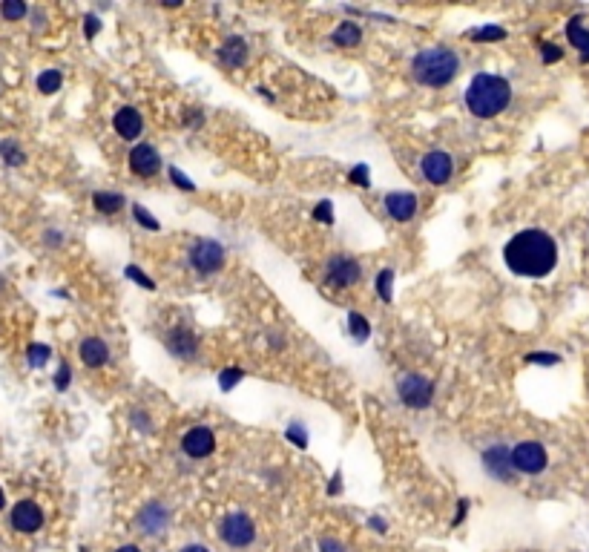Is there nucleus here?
Wrapping results in <instances>:
<instances>
[{
  "label": "nucleus",
  "instance_id": "obj_1",
  "mask_svg": "<svg viewBox=\"0 0 589 552\" xmlns=\"http://www.w3.org/2000/svg\"><path fill=\"white\" fill-rule=\"evenodd\" d=\"M503 262L515 276L541 279V276H549L555 265H558V245H555V239L546 231L529 227V231H520L506 242Z\"/></svg>",
  "mask_w": 589,
  "mask_h": 552
},
{
  "label": "nucleus",
  "instance_id": "obj_2",
  "mask_svg": "<svg viewBox=\"0 0 589 552\" xmlns=\"http://www.w3.org/2000/svg\"><path fill=\"white\" fill-rule=\"evenodd\" d=\"M512 101V87L509 81L500 78V75H489L480 72L471 78V84L466 89V107L471 116L478 118H495L500 112L509 107Z\"/></svg>",
  "mask_w": 589,
  "mask_h": 552
},
{
  "label": "nucleus",
  "instance_id": "obj_3",
  "mask_svg": "<svg viewBox=\"0 0 589 552\" xmlns=\"http://www.w3.org/2000/svg\"><path fill=\"white\" fill-rule=\"evenodd\" d=\"M457 72H460V58L446 46L425 50L411 61V75L422 87H446L454 81Z\"/></svg>",
  "mask_w": 589,
  "mask_h": 552
},
{
  "label": "nucleus",
  "instance_id": "obj_4",
  "mask_svg": "<svg viewBox=\"0 0 589 552\" xmlns=\"http://www.w3.org/2000/svg\"><path fill=\"white\" fill-rule=\"evenodd\" d=\"M219 538L227 544V546H250L253 538H256V527L248 515H242V512H233V515H227L222 527H219Z\"/></svg>",
  "mask_w": 589,
  "mask_h": 552
},
{
  "label": "nucleus",
  "instance_id": "obj_5",
  "mask_svg": "<svg viewBox=\"0 0 589 552\" xmlns=\"http://www.w3.org/2000/svg\"><path fill=\"white\" fill-rule=\"evenodd\" d=\"M512 466L517 469V472H526V475H541L544 469H546V452L541 443H517L512 449Z\"/></svg>",
  "mask_w": 589,
  "mask_h": 552
},
{
  "label": "nucleus",
  "instance_id": "obj_6",
  "mask_svg": "<svg viewBox=\"0 0 589 552\" xmlns=\"http://www.w3.org/2000/svg\"><path fill=\"white\" fill-rule=\"evenodd\" d=\"M190 262L199 273H216L222 265H224V248L219 242H210V239H202L195 242L193 251H190Z\"/></svg>",
  "mask_w": 589,
  "mask_h": 552
},
{
  "label": "nucleus",
  "instance_id": "obj_7",
  "mask_svg": "<svg viewBox=\"0 0 589 552\" xmlns=\"http://www.w3.org/2000/svg\"><path fill=\"white\" fill-rule=\"evenodd\" d=\"M434 397V385L420 377V374H405L400 380V400L405 405H411V409H425V405L431 403Z\"/></svg>",
  "mask_w": 589,
  "mask_h": 552
},
{
  "label": "nucleus",
  "instance_id": "obj_8",
  "mask_svg": "<svg viewBox=\"0 0 589 552\" xmlns=\"http://www.w3.org/2000/svg\"><path fill=\"white\" fill-rule=\"evenodd\" d=\"M420 170H422V178H425L429 184H446L449 178H451V173H454V161H451L449 153L434 150V153H429V156H422Z\"/></svg>",
  "mask_w": 589,
  "mask_h": 552
},
{
  "label": "nucleus",
  "instance_id": "obj_9",
  "mask_svg": "<svg viewBox=\"0 0 589 552\" xmlns=\"http://www.w3.org/2000/svg\"><path fill=\"white\" fill-rule=\"evenodd\" d=\"M12 527L18 529V532H38L43 527V512L35 500H21V503H14V509H12Z\"/></svg>",
  "mask_w": 589,
  "mask_h": 552
},
{
  "label": "nucleus",
  "instance_id": "obj_10",
  "mask_svg": "<svg viewBox=\"0 0 589 552\" xmlns=\"http://www.w3.org/2000/svg\"><path fill=\"white\" fill-rule=\"evenodd\" d=\"M129 170H133L136 176H144V178H150L161 170V158L158 153L150 147V144H136L133 150H129Z\"/></svg>",
  "mask_w": 589,
  "mask_h": 552
},
{
  "label": "nucleus",
  "instance_id": "obj_11",
  "mask_svg": "<svg viewBox=\"0 0 589 552\" xmlns=\"http://www.w3.org/2000/svg\"><path fill=\"white\" fill-rule=\"evenodd\" d=\"M213 446H216V437H213V432L204 426H195L182 437V449L190 454V458H207L213 452Z\"/></svg>",
  "mask_w": 589,
  "mask_h": 552
},
{
  "label": "nucleus",
  "instance_id": "obj_12",
  "mask_svg": "<svg viewBox=\"0 0 589 552\" xmlns=\"http://www.w3.org/2000/svg\"><path fill=\"white\" fill-rule=\"evenodd\" d=\"M359 276H363V270H359V265L354 262L351 256H334L331 259V265H328V279L334 285H342V288H348L354 285Z\"/></svg>",
  "mask_w": 589,
  "mask_h": 552
},
{
  "label": "nucleus",
  "instance_id": "obj_13",
  "mask_svg": "<svg viewBox=\"0 0 589 552\" xmlns=\"http://www.w3.org/2000/svg\"><path fill=\"white\" fill-rule=\"evenodd\" d=\"M385 210L391 219L397 222H408L417 213V196L414 193H388L385 196Z\"/></svg>",
  "mask_w": 589,
  "mask_h": 552
},
{
  "label": "nucleus",
  "instance_id": "obj_14",
  "mask_svg": "<svg viewBox=\"0 0 589 552\" xmlns=\"http://www.w3.org/2000/svg\"><path fill=\"white\" fill-rule=\"evenodd\" d=\"M483 466L492 472L497 480H509L512 478V452H506L503 446H495L483 454Z\"/></svg>",
  "mask_w": 589,
  "mask_h": 552
},
{
  "label": "nucleus",
  "instance_id": "obj_15",
  "mask_svg": "<svg viewBox=\"0 0 589 552\" xmlns=\"http://www.w3.org/2000/svg\"><path fill=\"white\" fill-rule=\"evenodd\" d=\"M141 127H144V121H141V112L136 107H124L116 112V133L121 138L136 141L141 136Z\"/></svg>",
  "mask_w": 589,
  "mask_h": 552
},
{
  "label": "nucleus",
  "instance_id": "obj_16",
  "mask_svg": "<svg viewBox=\"0 0 589 552\" xmlns=\"http://www.w3.org/2000/svg\"><path fill=\"white\" fill-rule=\"evenodd\" d=\"M81 360H84L89 368L104 365V363L109 360V348H107V343H104V339H98V337L84 339V343H81Z\"/></svg>",
  "mask_w": 589,
  "mask_h": 552
},
{
  "label": "nucleus",
  "instance_id": "obj_17",
  "mask_svg": "<svg viewBox=\"0 0 589 552\" xmlns=\"http://www.w3.org/2000/svg\"><path fill=\"white\" fill-rule=\"evenodd\" d=\"M138 524L144 527V532L147 535H158V532H164V527H167V512L158 507V503H150L144 512H141V518H138Z\"/></svg>",
  "mask_w": 589,
  "mask_h": 552
},
{
  "label": "nucleus",
  "instance_id": "obj_18",
  "mask_svg": "<svg viewBox=\"0 0 589 552\" xmlns=\"http://www.w3.org/2000/svg\"><path fill=\"white\" fill-rule=\"evenodd\" d=\"M167 346H170V351L173 354H178V357H193L195 354V337L190 334V331H184V328H175L170 337H167Z\"/></svg>",
  "mask_w": 589,
  "mask_h": 552
},
{
  "label": "nucleus",
  "instance_id": "obj_19",
  "mask_svg": "<svg viewBox=\"0 0 589 552\" xmlns=\"http://www.w3.org/2000/svg\"><path fill=\"white\" fill-rule=\"evenodd\" d=\"M566 38L572 41V46L581 52V61L586 63L589 61V32L583 29V23L575 18V21H569V26H566Z\"/></svg>",
  "mask_w": 589,
  "mask_h": 552
},
{
  "label": "nucleus",
  "instance_id": "obj_20",
  "mask_svg": "<svg viewBox=\"0 0 589 552\" xmlns=\"http://www.w3.org/2000/svg\"><path fill=\"white\" fill-rule=\"evenodd\" d=\"M331 41L336 46H359V41H363V29H359L356 23H351V21H345V23H339L334 29Z\"/></svg>",
  "mask_w": 589,
  "mask_h": 552
},
{
  "label": "nucleus",
  "instance_id": "obj_21",
  "mask_svg": "<svg viewBox=\"0 0 589 552\" xmlns=\"http://www.w3.org/2000/svg\"><path fill=\"white\" fill-rule=\"evenodd\" d=\"M244 55H248V46H244L242 38H231L224 43V50H222V58L227 61V67H242Z\"/></svg>",
  "mask_w": 589,
  "mask_h": 552
},
{
  "label": "nucleus",
  "instance_id": "obj_22",
  "mask_svg": "<svg viewBox=\"0 0 589 552\" xmlns=\"http://www.w3.org/2000/svg\"><path fill=\"white\" fill-rule=\"evenodd\" d=\"M92 202H95V207L101 210V213H118V210L124 207V199L118 196V193H95Z\"/></svg>",
  "mask_w": 589,
  "mask_h": 552
},
{
  "label": "nucleus",
  "instance_id": "obj_23",
  "mask_svg": "<svg viewBox=\"0 0 589 552\" xmlns=\"http://www.w3.org/2000/svg\"><path fill=\"white\" fill-rule=\"evenodd\" d=\"M61 84H63V75H61L58 70H46V72H41V75H38V89H41L43 95L58 92V89H61Z\"/></svg>",
  "mask_w": 589,
  "mask_h": 552
},
{
  "label": "nucleus",
  "instance_id": "obj_24",
  "mask_svg": "<svg viewBox=\"0 0 589 552\" xmlns=\"http://www.w3.org/2000/svg\"><path fill=\"white\" fill-rule=\"evenodd\" d=\"M0 156L6 158V164H14V167H18V164H23V161H26L23 150H21L14 141H0Z\"/></svg>",
  "mask_w": 589,
  "mask_h": 552
},
{
  "label": "nucleus",
  "instance_id": "obj_25",
  "mask_svg": "<svg viewBox=\"0 0 589 552\" xmlns=\"http://www.w3.org/2000/svg\"><path fill=\"white\" fill-rule=\"evenodd\" d=\"M348 326H351V334H354L356 343H365L368 334H371L368 319H365V317H359V314H351V317H348Z\"/></svg>",
  "mask_w": 589,
  "mask_h": 552
},
{
  "label": "nucleus",
  "instance_id": "obj_26",
  "mask_svg": "<svg viewBox=\"0 0 589 552\" xmlns=\"http://www.w3.org/2000/svg\"><path fill=\"white\" fill-rule=\"evenodd\" d=\"M0 12H3L6 21H21V18H26V3H21V0H6L0 6Z\"/></svg>",
  "mask_w": 589,
  "mask_h": 552
},
{
  "label": "nucleus",
  "instance_id": "obj_27",
  "mask_svg": "<svg viewBox=\"0 0 589 552\" xmlns=\"http://www.w3.org/2000/svg\"><path fill=\"white\" fill-rule=\"evenodd\" d=\"M391 285H394V273H391V270H380V276H377V294H380L383 302L391 299Z\"/></svg>",
  "mask_w": 589,
  "mask_h": 552
},
{
  "label": "nucleus",
  "instance_id": "obj_28",
  "mask_svg": "<svg viewBox=\"0 0 589 552\" xmlns=\"http://www.w3.org/2000/svg\"><path fill=\"white\" fill-rule=\"evenodd\" d=\"M474 41H503L506 38V29L503 26H486V29H478L471 32Z\"/></svg>",
  "mask_w": 589,
  "mask_h": 552
},
{
  "label": "nucleus",
  "instance_id": "obj_29",
  "mask_svg": "<svg viewBox=\"0 0 589 552\" xmlns=\"http://www.w3.org/2000/svg\"><path fill=\"white\" fill-rule=\"evenodd\" d=\"M49 346H41V343H35V346H29V363H32V368H41L46 360H49Z\"/></svg>",
  "mask_w": 589,
  "mask_h": 552
},
{
  "label": "nucleus",
  "instance_id": "obj_30",
  "mask_svg": "<svg viewBox=\"0 0 589 552\" xmlns=\"http://www.w3.org/2000/svg\"><path fill=\"white\" fill-rule=\"evenodd\" d=\"M133 216H136V222H141V224L147 227V231H161L158 222H156L150 213H147V210H144L141 204H136V207H133Z\"/></svg>",
  "mask_w": 589,
  "mask_h": 552
},
{
  "label": "nucleus",
  "instance_id": "obj_31",
  "mask_svg": "<svg viewBox=\"0 0 589 552\" xmlns=\"http://www.w3.org/2000/svg\"><path fill=\"white\" fill-rule=\"evenodd\" d=\"M239 380H242V371H239V368H231V371H224V374L219 377V385L224 388V392H231V388H233Z\"/></svg>",
  "mask_w": 589,
  "mask_h": 552
},
{
  "label": "nucleus",
  "instance_id": "obj_32",
  "mask_svg": "<svg viewBox=\"0 0 589 552\" xmlns=\"http://www.w3.org/2000/svg\"><path fill=\"white\" fill-rule=\"evenodd\" d=\"M351 182H354L356 187H368V167H365V164H356V167L351 170Z\"/></svg>",
  "mask_w": 589,
  "mask_h": 552
},
{
  "label": "nucleus",
  "instance_id": "obj_33",
  "mask_svg": "<svg viewBox=\"0 0 589 552\" xmlns=\"http://www.w3.org/2000/svg\"><path fill=\"white\" fill-rule=\"evenodd\" d=\"M67 385H69V365H61L58 377H55V388H58V392H63Z\"/></svg>",
  "mask_w": 589,
  "mask_h": 552
},
{
  "label": "nucleus",
  "instance_id": "obj_34",
  "mask_svg": "<svg viewBox=\"0 0 589 552\" xmlns=\"http://www.w3.org/2000/svg\"><path fill=\"white\" fill-rule=\"evenodd\" d=\"M529 363H541V365H555L558 357L555 354H529Z\"/></svg>",
  "mask_w": 589,
  "mask_h": 552
},
{
  "label": "nucleus",
  "instance_id": "obj_35",
  "mask_svg": "<svg viewBox=\"0 0 589 552\" xmlns=\"http://www.w3.org/2000/svg\"><path fill=\"white\" fill-rule=\"evenodd\" d=\"M170 176H173V182H175V187H182V190H193V182H190V178H187V176H182V173H178L175 167L170 170Z\"/></svg>",
  "mask_w": 589,
  "mask_h": 552
},
{
  "label": "nucleus",
  "instance_id": "obj_36",
  "mask_svg": "<svg viewBox=\"0 0 589 552\" xmlns=\"http://www.w3.org/2000/svg\"><path fill=\"white\" fill-rule=\"evenodd\" d=\"M127 276H129V279H133V282H141L144 288H153V282L147 279V276H144L138 268H127Z\"/></svg>",
  "mask_w": 589,
  "mask_h": 552
},
{
  "label": "nucleus",
  "instance_id": "obj_37",
  "mask_svg": "<svg viewBox=\"0 0 589 552\" xmlns=\"http://www.w3.org/2000/svg\"><path fill=\"white\" fill-rule=\"evenodd\" d=\"M317 219H322V222H334V213H331V202H322V204L317 207Z\"/></svg>",
  "mask_w": 589,
  "mask_h": 552
},
{
  "label": "nucleus",
  "instance_id": "obj_38",
  "mask_svg": "<svg viewBox=\"0 0 589 552\" xmlns=\"http://www.w3.org/2000/svg\"><path fill=\"white\" fill-rule=\"evenodd\" d=\"M98 29H101V21H98V18H87V26H84L87 38H95V35H98Z\"/></svg>",
  "mask_w": 589,
  "mask_h": 552
},
{
  "label": "nucleus",
  "instance_id": "obj_39",
  "mask_svg": "<svg viewBox=\"0 0 589 552\" xmlns=\"http://www.w3.org/2000/svg\"><path fill=\"white\" fill-rule=\"evenodd\" d=\"M288 434H290V440H293V443H299V446H305V443H308V440H305V432H302V429H297V426H290V432H288Z\"/></svg>",
  "mask_w": 589,
  "mask_h": 552
},
{
  "label": "nucleus",
  "instance_id": "obj_40",
  "mask_svg": "<svg viewBox=\"0 0 589 552\" xmlns=\"http://www.w3.org/2000/svg\"><path fill=\"white\" fill-rule=\"evenodd\" d=\"M558 58H561V50H555L552 43H546L544 46V61H558Z\"/></svg>",
  "mask_w": 589,
  "mask_h": 552
},
{
  "label": "nucleus",
  "instance_id": "obj_41",
  "mask_svg": "<svg viewBox=\"0 0 589 552\" xmlns=\"http://www.w3.org/2000/svg\"><path fill=\"white\" fill-rule=\"evenodd\" d=\"M319 546H322V552H345V549H342L336 541H331V538H325Z\"/></svg>",
  "mask_w": 589,
  "mask_h": 552
},
{
  "label": "nucleus",
  "instance_id": "obj_42",
  "mask_svg": "<svg viewBox=\"0 0 589 552\" xmlns=\"http://www.w3.org/2000/svg\"><path fill=\"white\" fill-rule=\"evenodd\" d=\"M178 552H210V549H207V546H202V544H190V546L178 549Z\"/></svg>",
  "mask_w": 589,
  "mask_h": 552
},
{
  "label": "nucleus",
  "instance_id": "obj_43",
  "mask_svg": "<svg viewBox=\"0 0 589 552\" xmlns=\"http://www.w3.org/2000/svg\"><path fill=\"white\" fill-rule=\"evenodd\" d=\"M116 552H141L136 544H127V546H121V549H116Z\"/></svg>",
  "mask_w": 589,
  "mask_h": 552
},
{
  "label": "nucleus",
  "instance_id": "obj_44",
  "mask_svg": "<svg viewBox=\"0 0 589 552\" xmlns=\"http://www.w3.org/2000/svg\"><path fill=\"white\" fill-rule=\"evenodd\" d=\"M6 507V498H3V489H0V509Z\"/></svg>",
  "mask_w": 589,
  "mask_h": 552
}]
</instances>
